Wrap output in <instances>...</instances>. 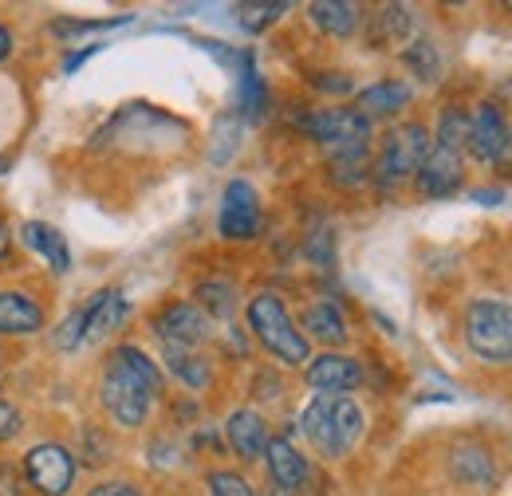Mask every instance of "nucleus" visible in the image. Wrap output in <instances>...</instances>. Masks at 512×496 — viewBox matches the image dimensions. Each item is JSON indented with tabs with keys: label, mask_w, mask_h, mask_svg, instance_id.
<instances>
[{
	"label": "nucleus",
	"mask_w": 512,
	"mask_h": 496,
	"mask_svg": "<svg viewBox=\"0 0 512 496\" xmlns=\"http://www.w3.org/2000/svg\"><path fill=\"white\" fill-rule=\"evenodd\" d=\"M300 422L323 457H343L363 437V410L347 394H316Z\"/></svg>",
	"instance_id": "1"
},
{
	"label": "nucleus",
	"mask_w": 512,
	"mask_h": 496,
	"mask_svg": "<svg viewBox=\"0 0 512 496\" xmlns=\"http://www.w3.org/2000/svg\"><path fill=\"white\" fill-rule=\"evenodd\" d=\"M249 323H253V335L268 347V355H276L284 367H304L308 363V339L296 331L292 315L284 311L280 296L272 292H260L249 304Z\"/></svg>",
	"instance_id": "2"
},
{
	"label": "nucleus",
	"mask_w": 512,
	"mask_h": 496,
	"mask_svg": "<svg viewBox=\"0 0 512 496\" xmlns=\"http://www.w3.org/2000/svg\"><path fill=\"white\" fill-rule=\"evenodd\" d=\"M465 343L485 363L512 359V308L497 300H477L465 311Z\"/></svg>",
	"instance_id": "3"
},
{
	"label": "nucleus",
	"mask_w": 512,
	"mask_h": 496,
	"mask_svg": "<svg viewBox=\"0 0 512 496\" xmlns=\"http://www.w3.org/2000/svg\"><path fill=\"white\" fill-rule=\"evenodd\" d=\"M99 398H103V410L119 422V426H142L146 422V414H150V402H154V394L146 390V382L138 378V374H130L123 363H115L111 359V367L103 374V390H99Z\"/></svg>",
	"instance_id": "4"
},
{
	"label": "nucleus",
	"mask_w": 512,
	"mask_h": 496,
	"mask_svg": "<svg viewBox=\"0 0 512 496\" xmlns=\"http://www.w3.org/2000/svg\"><path fill=\"white\" fill-rule=\"evenodd\" d=\"M426 150H430V134H426V126H418V123L398 126V130L386 138L383 154H379V166H375V178H379L383 186H398L402 178L418 174Z\"/></svg>",
	"instance_id": "5"
},
{
	"label": "nucleus",
	"mask_w": 512,
	"mask_h": 496,
	"mask_svg": "<svg viewBox=\"0 0 512 496\" xmlns=\"http://www.w3.org/2000/svg\"><path fill=\"white\" fill-rule=\"evenodd\" d=\"M304 130L316 142H323L331 154L367 150V138H371V123L359 111H347V107H331V111H320V115L304 119Z\"/></svg>",
	"instance_id": "6"
},
{
	"label": "nucleus",
	"mask_w": 512,
	"mask_h": 496,
	"mask_svg": "<svg viewBox=\"0 0 512 496\" xmlns=\"http://www.w3.org/2000/svg\"><path fill=\"white\" fill-rule=\"evenodd\" d=\"M24 473H28V481L44 496H64L71 489V481H75V457L67 453L64 445H52L48 441V445L28 449Z\"/></svg>",
	"instance_id": "7"
},
{
	"label": "nucleus",
	"mask_w": 512,
	"mask_h": 496,
	"mask_svg": "<svg viewBox=\"0 0 512 496\" xmlns=\"http://www.w3.org/2000/svg\"><path fill=\"white\" fill-rule=\"evenodd\" d=\"M481 162H509L512 158V130L505 115L493 103H481L469 119V142H465Z\"/></svg>",
	"instance_id": "8"
},
{
	"label": "nucleus",
	"mask_w": 512,
	"mask_h": 496,
	"mask_svg": "<svg viewBox=\"0 0 512 496\" xmlns=\"http://www.w3.org/2000/svg\"><path fill=\"white\" fill-rule=\"evenodd\" d=\"M260 229V205H256V189L249 182H229L225 201H221V237L225 241H253Z\"/></svg>",
	"instance_id": "9"
},
{
	"label": "nucleus",
	"mask_w": 512,
	"mask_h": 496,
	"mask_svg": "<svg viewBox=\"0 0 512 496\" xmlns=\"http://www.w3.org/2000/svg\"><path fill=\"white\" fill-rule=\"evenodd\" d=\"M154 327H158V335L166 339V347H197V343H205L209 339V315L201 308H193V304H170V308L162 311L158 319H154Z\"/></svg>",
	"instance_id": "10"
},
{
	"label": "nucleus",
	"mask_w": 512,
	"mask_h": 496,
	"mask_svg": "<svg viewBox=\"0 0 512 496\" xmlns=\"http://www.w3.org/2000/svg\"><path fill=\"white\" fill-rule=\"evenodd\" d=\"M414 178H418V189H422L426 197H449L453 189L461 186V154L434 142V146L426 150V158H422V166H418Z\"/></svg>",
	"instance_id": "11"
},
{
	"label": "nucleus",
	"mask_w": 512,
	"mask_h": 496,
	"mask_svg": "<svg viewBox=\"0 0 512 496\" xmlns=\"http://www.w3.org/2000/svg\"><path fill=\"white\" fill-rule=\"evenodd\" d=\"M264 457H268V473H272L276 489L300 493V485L308 481V461H304V453H300L288 437H268Z\"/></svg>",
	"instance_id": "12"
},
{
	"label": "nucleus",
	"mask_w": 512,
	"mask_h": 496,
	"mask_svg": "<svg viewBox=\"0 0 512 496\" xmlns=\"http://www.w3.org/2000/svg\"><path fill=\"white\" fill-rule=\"evenodd\" d=\"M308 382H312L320 394H347V390H355V386L363 382V371H359L355 359L327 351V355L308 363Z\"/></svg>",
	"instance_id": "13"
},
{
	"label": "nucleus",
	"mask_w": 512,
	"mask_h": 496,
	"mask_svg": "<svg viewBox=\"0 0 512 496\" xmlns=\"http://www.w3.org/2000/svg\"><path fill=\"white\" fill-rule=\"evenodd\" d=\"M44 327V311L24 292H0V335H36Z\"/></svg>",
	"instance_id": "14"
},
{
	"label": "nucleus",
	"mask_w": 512,
	"mask_h": 496,
	"mask_svg": "<svg viewBox=\"0 0 512 496\" xmlns=\"http://www.w3.org/2000/svg\"><path fill=\"white\" fill-rule=\"evenodd\" d=\"M225 434H229V445H233V453H237V457H245V461H256V457H264L268 430H264L260 414H253V410H237V414L229 418Z\"/></svg>",
	"instance_id": "15"
},
{
	"label": "nucleus",
	"mask_w": 512,
	"mask_h": 496,
	"mask_svg": "<svg viewBox=\"0 0 512 496\" xmlns=\"http://www.w3.org/2000/svg\"><path fill=\"white\" fill-rule=\"evenodd\" d=\"M123 319H127V300H123V292H115V288L99 292V296L87 304V343L111 335Z\"/></svg>",
	"instance_id": "16"
},
{
	"label": "nucleus",
	"mask_w": 512,
	"mask_h": 496,
	"mask_svg": "<svg viewBox=\"0 0 512 496\" xmlns=\"http://www.w3.org/2000/svg\"><path fill=\"white\" fill-rule=\"evenodd\" d=\"M406 103H410V87L386 79V83H375V87H367V91L359 95V115L371 123V119H386V115L402 111Z\"/></svg>",
	"instance_id": "17"
},
{
	"label": "nucleus",
	"mask_w": 512,
	"mask_h": 496,
	"mask_svg": "<svg viewBox=\"0 0 512 496\" xmlns=\"http://www.w3.org/2000/svg\"><path fill=\"white\" fill-rule=\"evenodd\" d=\"M20 237H24L28 248H36L40 256H48V264H52L56 272H67V268H71V252H67V241L60 229H52V225H44V221H28V225L20 229Z\"/></svg>",
	"instance_id": "18"
},
{
	"label": "nucleus",
	"mask_w": 512,
	"mask_h": 496,
	"mask_svg": "<svg viewBox=\"0 0 512 496\" xmlns=\"http://www.w3.org/2000/svg\"><path fill=\"white\" fill-rule=\"evenodd\" d=\"M308 12H312V20L320 24L323 32H331V36H351L355 24H359V8L347 4V0H316Z\"/></svg>",
	"instance_id": "19"
},
{
	"label": "nucleus",
	"mask_w": 512,
	"mask_h": 496,
	"mask_svg": "<svg viewBox=\"0 0 512 496\" xmlns=\"http://www.w3.org/2000/svg\"><path fill=\"white\" fill-rule=\"evenodd\" d=\"M449 469H453L457 481H469V485H489V481H493V461H489V453L477 449V445H461V449H453Z\"/></svg>",
	"instance_id": "20"
},
{
	"label": "nucleus",
	"mask_w": 512,
	"mask_h": 496,
	"mask_svg": "<svg viewBox=\"0 0 512 496\" xmlns=\"http://www.w3.org/2000/svg\"><path fill=\"white\" fill-rule=\"evenodd\" d=\"M304 327L320 343H343L347 339V323H343L339 308H331V304H316V308L304 311Z\"/></svg>",
	"instance_id": "21"
},
{
	"label": "nucleus",
	"mask_w": 512,
	"mask_h": 496,
	"mask_svg": "<svg viewBox=\"0 0 512 496\" xmlns=\"http://www.w3.org/2000/svg\"><path fill=\"white\" fill-rule=\"evenodd\" d=\"M166 367L178 374L186 386H193V390H201V386L209 382V363L197 359L186 347H166Z\"/></svg>",
	"instance_id": "22"
},
{
	"label": "nucleus",
	"mask_w": 512,
	"mask_h": 496,
	"mask_svg": "<svg viewBox=\"0 0 512 496\" xmlns=\"http://www.w3.org/2000/svg\"><path fill=\"white\" fill-rule=\"evenodd\" d=\"M284 12H288V4H280V0H253V4H241V8H237V20H241L245 32H264V28L276 24Z\"/></svg>",
	"instance_id": "23"
},
{
	"label": "nucleus",
	"mask_w": 512,
	"mask_h": 496,
	"mask_svg": "<svg viewBox=\"0 0 512 496\" xmlns=\"http://www.w3.org/2000/svg\"><path fill=\"white\" fill-rule=\"evenodd\" d=\"M402 60H406V67H410L418 79H426V83H434V79L442 75V60H438V52H434L430 40H414V44L402 52Z\"/></svg>",
	"instance_id": "24"
},
{
	"label": "nucleus",
	"mask_w": 512,
	"mask_h": 496,
	"mask_svg": "<svg viewBox=\"0 0 512 496\" xmlns=\"http://www.w3.org/2000/svg\"><path fill=\"white\" fill-rule=\"evenodd\" d=\"M111 359H115V363H123V367H127L130 374H138V378L146 382V390H150L154 398L162 394V374H158V367H154V363H150V359H146V355H142L138 347H119V351H115Z\"/></svg>",
	"instance_id": "25"
},
{
	"label": "nucleus",
	"mask_w": 512,
	"mask_h": 496,
	"mask_svg": "<svg viewBox=\"0 0 512 496\" xmlns=\"http://www.w3.org/2000/svg\"><path fill=\"white\" fill-rule=\"evenodd\" d=\"M197 296H201L205 308L213 315H221V319L237 308V288L229 280H205V284H197Z\"/></svg>",
	"instance_id": "26"
},
{
	"label": "nucleus",
	"mask_w": 512,
	"mask_h": 496,
	"mask_svg": "<svg viewBox=\"0 0 512 496\" xmlns=\"http://www.w3.org/2000/svg\"><path fill=\"white\" fill-rule=\"evenodd\" d=\"M465 142H469V115L457 111V107H449L446 115H442V123H438V146H446V150H457V154H461Z\"/></svg>",
	"instance_id": "27"
},
{
	"label": "nucleus",
	"mask_w": 512,
	"mask_h": 496,
	"mask_svg": "<svg viewBox=\"0 0 512 496\" xmlns=\"http://www.w3.org/2000/svg\"><path fill=\"white\" fill-rule=\"evenodd\" d=\"M79 343H87V308H75L56 327V347L60 351H79Z\"/></svg>",
	"instance_id": "28"
},
{
	"label": "nucleus",
	"mask_w": 512,
	"mask_h": 496,
	"mask_svg": "<svg viewBox=\"0 0 512 496\" xmlns=\"http://www.w3.org/2000/svg\"><path fill=\"white\" fill-rule=\"evenodd\" d=\"M209 493L213 496H256L253 485H249L241 473H229V469L209 473Z\"/></svg>",
	"instance_id": "29"
},
{
	"label": "nucleus",
	"mask_w": 512,
	"mask_h": 496,
	"mask_svg": "<svg viewBox=\"0 0 512 496\" xmlns=\"http://www.w3.org/2000/svg\"><path fill=\"white\" fill-rule=\"evenodd\" d=\"M241 107H245L249 119H256L264 111V87H260L253 67H245V75H241Z\"/></svg>",
	"instance_id": "30"
},
{
	"label": "nucleus",
	"mask_w": 512,
	"mask_h": 496,
	"mask_svg": "<svg viewBox=\"0 0 512 496\" xmlns=\"http://www.w3.org/2000/svg\"><path fill=\"white\" fill-rule=\"evenodd\" d=\"M79 453H83V461H87V465H99V461H107L111 441L99 434L95 426H87V430H83V449H79Z\"/></svg>",
	"instance_id": "31"
},
{
	"label": "nucleus",
	"mask_w": 512,
	"mask_h": 496,
	"mask_svg": "<svg viewBox=\"0 0 512 496\" xmlns=\"http://www.w3.org/2000/svg\"><path fill=\"white\" fill-rule=\"evenodd\" d=\"M16 430H20V410L0 402V437H12Z\"/></svg>",
	"instance_id": "32"
},
{
	"label": "nucleus",
	"mask_w": 512,
	"mask_h": 496,
	"mask_svg": "<svg viewBox=\"0 0 512 496\" xmlns=\"http://www.w3.org/2000/svg\"><path fill=\"white\" fill-rule=\"evenodd\" d=\"M87 496H142L134 485H127V481H107V485H95Z\"/></svg>",
	"instance_id": "33"
},
{
	"label": "nucleus",
	"mask_w": 512,
	"mask_h": 496,
	"mask_svg": "<svg viewBox=\"0 0 512 496\" xmlns=\"http://www.w3.org/2000/svg\"><path fill=\"white\" fill-rule=\"evenodd\" d=\"M0 496H20V473L12 465L0 469Z\"/></svg>",
	"instance_id": "34"
},
{
	"label": "nucleus",
	"mask_w": 512,
	"mask_h": 496,
	"mask_svg": "<svg viewBox=\"0 0 512 496\" xmlns=\"http://www.w3.org/2000/svg\"><path fill=\"white\" fill-rule=\"evenodd\" d=\"M316 87H323V91H347L351 79H347V75H343V79H316Z\"/></svg>",
	"instance_id": "35"
},
{
	"label": "nucleus",
	"mask_w": 512,
	"mask_h": 496,
	"mask_svg": "<svg viewBox=\"0 0 512 496\" xmlns=\"http://www.w3.org/2000/svg\"><path fill=\"white\" fill-rule=\"evenodd\" d=\"M8 252H12V233L8 225H0V260H8Z\"/></svg>",
	"instance_id": "36"
},
{
	"label": "nucleus",
	"mask_w": 512,
	"mask_h": 496,
	"mask_svg": "<svg viewBox=\"0 0 512 496\" xmlns=\"http://www.w3.org/2000/svg\"><path fill=\"white\" fill-rule=\"evenodd\" d=\"M8 52H12V32H8L4 24H0V60H4Z\"/></svg>",
	"instance_id": "37"
},
{
	"label": "nucleus",
	"mask_w": 512,
	"mask_h": 496,
	"mask_svg": "<svg viewBox=\"0 0 512 496\" xmlns=\"http://www.w3.org/2000/svg\"><path fill=\"white\" fill-rule=\"evenodd\" d=\"M4 174H8V158H0V178H4Z\"/></svg>",
	"instance_id": "38"
}]
</instances>
